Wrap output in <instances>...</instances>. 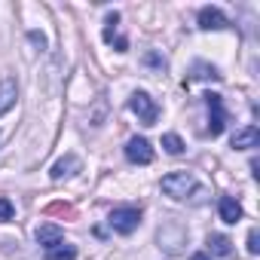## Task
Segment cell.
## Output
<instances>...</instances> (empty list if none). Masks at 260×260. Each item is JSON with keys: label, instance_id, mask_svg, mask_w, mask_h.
Masks as SVG:
<instances>
[{"label": "cell", "instance_id": "cell-18", "mask_svg": "<svg viewBox=\"0 0 260 260\" xmlns=\"http://www.w3.org/2000/svg\"><path fill=\"white\" fill-rule=\"evenodd\" d=\"M190 260H208V257H205V254H193Z\"/></svg>", "mask_w": 260, "mask_h": 260}, {"label": "cell", "instance_id": "cell-1", "mask_svg": "<svg viewBox=\"0 0 260 260\" xmlns=\"http://www.w3.org/2000/svg\"><path fill=\"white\" fill-rule=\"evenodd\" d=\"M128 107H132V113H135L144 125H153V122L159 119V107H156V101H153L147 92H135L132 98H128Z\"/></svg>", "mask_w": 260, "mask_h": 260}, {"label": "cell", "instance_id": "cell-15", "mask_svg": "<svg viewBox=\"0 0 260 260\" xmlns=\"http://www.w3.org/2000/svg\"><path fill=\"white\" fill-rule=\"evenodd\" d=\"M193 77H196V80H220V74H217L214 68H208V64H196V68H193Z\"/></svg>", "mask_w": 260, "mask_h": 260}, {"label": "cell", "instance_id": "cell-14", "mask_svg": "<svg viewBox=\"0 0 260 260\" xmlns=\"http://www.w3.org/2000/svg\"><path fill=\"white\" fill-rule=\"evenodd\" d=\"M162 147H166V150H169L172 156L184 153V141H181L178 135H172V132H169V135H162Z\"/></svg>", "mask_w": 260, "mask_h": 260}, {"label": "cell", "instance_id": "cell-4", "mask_svg": "<svg viewBox=\"0 0 260 260\" xmlns=\"http://www.w3.org/2000/svg\"><path fill=\"white\" fill-rule=\"evenodd\" d=\"M125 156L128 162H135V166H150L153 162V147L147 138H132L125 144Z\"/></svg>", "mask_w": 260, "mask_h": 260}, {"label": "cell", "instance_id": "cell-11", "mask_svg": "<svg viewBox=\"0 0 260 260\" xmlns=\"http://www.w3.org/2000/svg\"><path fill=\"white\" fill-rule=\"evenodd\" d=\"M74 169H80V159H77V156H64V159H58V162L52 166V181H61V178L74 175Z\"/></svg>", "mask_w": 260, "mask_h": 260}, {"label": "cell", "instance_id": "cell-10", "mask_svg": "<svg viewBox=\"0 0 260 260\" xmlns=\"http://www.w3.org/2000/svg\"><path fill=\"white\" fill-rule=\"evenodd\" d=\"M13 104H16V83L7 77V80H0V113H7Z\"/></svg>", "mask_w": 260, "mask_h": 260}, {"label": "cell", "instance_id": "cell-9", "mask_svg": "<svg viewBox=\"0 0 260 260\" xmlns=\"http://www.w3.org/2000/svg\"><path fill=\"white\" fill-rule=\"evenodd\" d=\"M220 220L223 223H239L242 220V205L233 196H223L220 199Z\"/></svg>", "mask_w": 260, "mask_h": 260}, {"label": "cell", "instance_id": "cell-7", "mask_svg": "<svg viewBox=\"0 0 260 260\" xmlns=\"http://www.w3.org/2000/svg\"><path fill=\"white\" fill-rule=\"evenodd\" d=\"M61 239H64L61 226H55V223H40L37 226V242L43 248H55V245H61Z\"/></svg>", "mask_w": 260, "mask_h": 260}, {"label": "cell", "instance_id": "cell-17", "mask_svg": "<svg viewBox=\"0 0 260 260\" xmlns=\"http://www.w3.org/2000/svg\"><path fill=\"white\" fill-rule=\"evenodd\" d=\"M248 251H251V254H257V251H260V245H257V230H251V233H248Z\"/></svg>", "mask_w": 260, "mask_h": 260}, {"label": "cell", "instance_id": "cell-13", "mask_svg": "<svg viewBox=\"0 0 260 260\" xmlns=\"http://www.w3.org/2000/svg\"><path fill=\"white\" fill-rule=\"evenodd\" d=\"M46 260H77V248H74V245H55V248H46Z\"/></svg>", "mask_w": 260, "mask_h": 260}, {"label": "cell", "instance_id": "cell-8", "mask_svg": "<svg viewBox=\"0 0 260 260\" xmlns=\"http://www.w3.org/2000/svg\"><path fill=\"white\" fill-rule=\"evenodd\" d=\"M257 144H260V128L257 125H248V128H242V132L233 135L236 150H248V147H257Z\"/></svg>", "mask_w": 260, "mask_h": 260}, {"label": "cell", "instance_id": "cell-6", "mask_svg": "<svg viewBox=\"0 0 260 260\" xmlns=\"http://www.w3.org/2000/svg\"><path fill=\"white\" fill-rule=\"evenodd\" d=\"M199 28H205V31H220V28H226V16H223L217 7H205V10L199 13Z\"/></svg>", "mask_w": 260, "mask_h": 260}, {"label": "cell", "instance_id": "cell-5", "mask_svg": "<svg viewBox=\"0 0 260 260\" xmlns=\"http://www.w3.org/2000/svg\"><path fill=\"white\" fill-rule=\"evenodd\" d=\"M205 101H208V132H211V138H214V135L223 132L226 113H223V101H220V95H205Z\"/></svg>", "mask_w": 260, "mask_h": 260}, {"label": "cell", "instance_id": "cell-3", "mask_svg": "<svg viewBox=\"0 0 260 260\" xmlns=\"http://www.w3.org/2000/svg\"><path fill=\"white\" fill-rule=\"evenodd\" d=\"M138 223H141V211H138V208H113V211H110V226H113L116 233H122V236L135 233Z\"/></svg>", "mask_w": 260, "mask_h": 260}, {"label": "cell", "instance_id": "cell-16", "mask_svg": "<svg viewBox=\"0 0 260 260\" xmlns=\"http://www.w3.org/2000/svg\"><path fill=\"white\" fill-rule=\"evenodd\" d=\"M16 214V208H13V202L10 199H0V220H10Z\"/></svg>", "mask_w": 260, "mask_h": 260}, {"label": "cell", "instance_id": "cell-2", "mask_svg": "<svg viewBox=\"0 0 260 260\" xmlns=\"http://www.w3.org/2000/svg\"><path fill=\"white\" fill-rule=\"evenodd\" d=\"M196 187L193 175L190 172H175V175H166L162 178V193L172 196V199H187V193Z\"/></svg>", "mask_w": 260, "mask_h": 260}, {"label": "cell", "instance_id": "cell-12", "mask_svg": "<svg viewBox=\"0 0 260 260\" xmlns=\"http://www.w3.org/2000/svg\"><path fill=\"white\" fill-rule=\"evenodd\" d=\"M208 248H211V254H217V257H230L233 254V242L226 239V236H208Z\"/></svg>", "mask_w": 260, "mask_h": 260}]
</instances>
